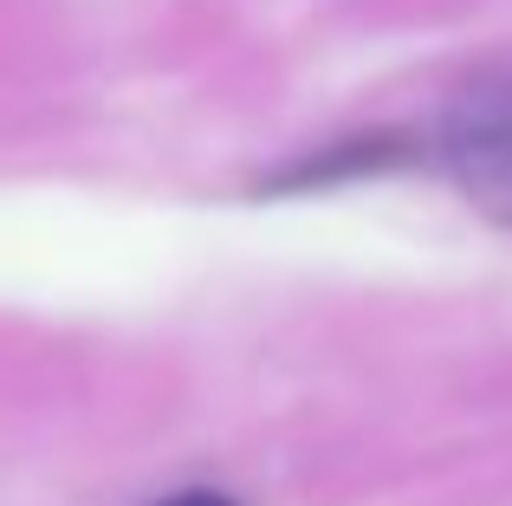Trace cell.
<instances>
[{"mask_svg": "<svg viewBox=\"0 0 512 506\" xmlns=\"http://www.w3.org/2000/svg\"><path fill=\"white\" fill-rule=\"evenodd\" d=\"M441 156L448 176L487 221L512 228V72L474 78L441 117Z\"/></svg>", "mask_w": 512, "mask_h": 506, "instance_id": "obj_1", "label": "cell"}, {"mask_svg": "<svg viewBox=\"0 0 512 506\" xmlns=\"http://www.w3.org/2000/svg\"><path fill=\"white\" fill-rule=\"evenodd\" d=\"M409 150V143H396V137H370V143H350V150L338 156H318V163H299L292 176H273L266 189H318V182H338V176H363V169H383V163H396V156Z\"/></svg>", "mask_w": 512, "mask_h": 506, "instance_id": "obj_2", "label": "cell"}, {"mask_svg": "<svg viewBox=\"0 0 512 506\" xmlns=\"http://www.w3.org/2000/svg\"><path fill=\"white\" fill-rule=\"evenodd\" d=\"M156 506H240V500H227V494H208V487H195V494H169V500H156Z\"/></svg>", "mask_w": 512, "mask_h": 506, "instance_id": "obj_3", "label": "cell"}]
</instances>
